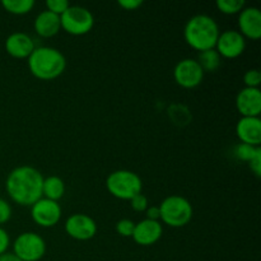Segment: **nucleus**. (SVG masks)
<instances>
[{
	"instance_id": "26",
	"label": "nucleus",
	"mask_w": 261,
	"mask_h": 261,
	"mask_svg": "<svg viewBox=\"0 0 261 261\" xmlns=\"http://www.w3.org/2000/svg\"><path fill=\"white\" fill-rule=\"evenodd\" d=\"M130 205H132V208L134 209L135 212H145L147 211V208L149 206V204H148V199L147 196L143 195L142 193L138 194V195H135L134 198L130 200Z\"/></svg>"
},
{
	"instance_id": "31",
	"label": "nucleus",
	"mask_w": 261,
	"mask_h": 261,
	"mask_svg": "<svg viewBox=\"0 0 261 261\" xmlns=\"http://www.w3.org/2000/svg\"><path fill=\"white\" fill-rule=\"evenodd\" d=\"M145 214H147V219H150V221H158L161 217L160 206H148L147 211H145Z\"/></svg>"
},
{
	"instance_id": "8",
	"label": "nucleus",
	"mask_w": 261,
	"mask_h": 261,
	"mask_svg": "<svg viewBox=\"0 0 261 261\" xmlns=\"http://www.w3.org/2000/svg\"><path fill=\"white\" fill-rule=\"evenodd\" d=\"M204 71L195 59H182L173 69V78L185 89L196 88L204 79Z\"/></svg>"
},
{
	"instance_id": "28",
	"label": "nucleus",
	"mask_w": 261,
	"mask_h": 261,
	"mask_svg": "<svg viewBox=\"0 0 261 261\" xmlns=\"http://www.w3.org/2000/svg\"><path fill=\"white\" fill-rule=\"evenodd\" d=\"M9 245H10L9 234H8V232L5 231L3 227H0V255L7 252Z\"/></svg>"
},
{
	"instance_id": "9",
	"label": "nucleus",
	"mask_w": 261,
	"mask_h": 261,
	"mask_svg": "<svg viewBox=\"0 0 261 261\" xmlns=\"http://www.w3.org/2000/svg\"><path fill=\"white\" fill-rule=\"evenodd\" d=\"M61 206L58 201L41 198L31 206V217L33 222L43 228L56 226L61 219Z\"/></svg>"
},
{
	"instance_id": "1",
	"label": "nucleus",
	"mask_w": 261,
	"mask_h": 261,
	"mask_svg": "<svg viewBox=\"0 0 261 261\" xmlns=\"http://www.w3.org/2000/svg\"><path fill=\"white\" fill-rule=\"evenodd\" d=\"M43 176L37 168L19 166L10 171L5 181V189L14 203L22 206H32L42 198Z\"/></svg>"
},
{
	"instance_id": "19",
	"label": "nucleus",
	"mask_w": 261,
	"mask_h": 261,
	"mask_svg": "<svg viewBox=\"0 0 261 261\" xmlns=\"http://www.w3.org/2000/svg\"><path fill=\"white\" fill-rule=\"evenodd\" d=\"M199 65L201 66L204 73H213L216 71L217 69L221 66L222 63V58L218 53L216 51V48H212V50H205L201 51L198 56Z\"/></svg>"
},
{
	"instance_id": "15",
	"label": "nucleus",
	"mask_w": 261,
	"mask_h": 261,
	"mask_svg": "<svg viewBox=\"0 0 261 261\" xmlns=\"http://www.w3.org/2000/svg\"><path fill=\"white\" fill-rule=\"evenodd\" d=\"M35 48L32 37L24 32H14L5 40V50L12 58L28 59Z\"/></svg>"
},
{
	"instance_id": "27",
	"label": "nucleus",
	"mask_w": 261,
	"mask_h": 261,
	"mask_svg": "<svg viewBox=\"0 0 261 261\" xmlns=\"http://www.w3.org/2000/svg\"><path fill=\"white\" fill-rule=\"evenodd\" d=\"M12 213L13 212L10 204L7 200L0 198V227H2V224L9 222V219L12 218Z\"/></svg>"
},
{
	"instance_id": "23",
	"label": "nucleus",
	"mask_w": 261,
	"mask_h": 261,
	"mask_svg": "<svg viewBox=\"0 0 261 261\" xmlns=\"http://www.w3.org/2000/svg\"><path fill=\"white\" fill-rule=\"evenodd\" d=\"M244 83L247 88H259L261 83V74L257 69H250L245 73Z\"/></svg>"
},
{
	"instance_id": "12",
	"label": "nucleus",
	"mask_w": 261,
	"mask_h": 261,
	"mask_svg": "<svg viewBox=\"0 0 261 261\" xmlns=\"http://www.w3.org/2000/svg\"><path fill=\"white\" fill-rule=\"evenodd\" d=\"M239 32L250 40L261 37V12L256 7H245L239 14Z\"/></svg>"
},
{
	"instance_id": "17",
	"label": "nucleus",
	"mask_w": 261,
	"mask_h": 261,
	"mask_svg": "<svg viewBox=\"0 0 261 261\" xmlns=\"http://www.w3.org/2000/svg\"><path fill=\"white\" fill-rule=\"evenodd\" d=\"M33 28H35V32L41 37H54V36L58 35L61 28L60 17L48 12V10H43L36 17Z\"/></svg>"
},
{
	"instance_id": "22",
	"label": "nucleus",
	"mask_w": 261,
	"mask_h": 261,
	"mask_svg": "<svg viewBox=\"0 0 261 261\" xmlns=\"http://www.w3.org/2000/svg\"><path fill=\"white\" fill-rule=\"evenodd\" d=\"M259 152H261L260 147H252V145L240 143V144H237L236 147H234L233 154L237 160L249 163Z\"/></svg>"
},
{
	"instance_id": "11",
	"label": "nucleus",
	"mask_w": 261,
	"mask_h": 261,
	"mask_svg": "<svg viewBox=\"0 0 261 261\" xmlns=\"http://www.w3.org/2000/svg\"><path fill=\"white\" fill-rule=\"evenodd\" d=\"M214 48L221 55V58L236 59L244 54L245 48H246V40L239 31H224V32L219 33Z\"/></svg>"
},
{
	"instance_id": "5",
	"label": "nucleus",
	"mask_w": 261,
	"mask_h": 261,
	"mask_svg": "<svg viewBox=\"0 0 261 261\" xmlns=\"http://www.w3.org/2000/svg\"><path fill=\"white\" fill-rule=\"evenodd\" d=\"M109 193L120 200H132L135 195L142 193V178L129 170L114 171L106 178Z\"/></svg>"
},
{
	"instance_id": "4",
	"label": "nucleus",
	"mask_w": 261,
	"mask_h": 261,
	"mask_svg": "<svg viewBox=\"0 0 261 261\" xmlns=\"http://www.w3.org/2000/svg\"><path fill=\"white\" fill-rule=\"evenodd\" d=\"M160 213V219L163 223L173 228H180L189 224L194 211L188 199L180 195H171L161 203Z\"/></svg>"
},
{
	"instance_id": "25",
	"label": "nucleus",
	"mask_w": 261,
	"mask_h": 261,
	"mask_svg": "<svg viewBox=\"0 0 261 261\" xmlns=\"http://www.w3.org/2000/svg\"><path fill=\"white\" fill-rule=\"evenodd\" d=\"M46 7H47L48 12L54 13V14L60 17L70 7V4H69L68 0H47L46 2Z\"/></svg>"
},
{
	"instance_id": "29",
	"label": "nucleus",
	"mask_w": 261,
	"mask_h": 261,
	"mask_svg": "<svg viewBox=\"0 0 261 261\" xmlns=\"http://www.w3.org/2000/svg\"><path fill=\"white\" fill-rule=\"evenodd\" d=\"M117 4L125 10H135L142 7L143 2L142 0H120Z\"/></svg>"
},
{
	"instance_id": "20",
	"label": "nucleus",
	"mask_w": 261,
	"mask_h": 261,
	"mask_svg": "<svg viewBox=\"0 0 261 261\" xmlns=\"http://www.w3.org/2000/svg\"><path fill=\"white\" fill-rule=\"evenodd\" d=\"M3 8L14 15H23L30 13L35 7L33 0H3Z\"/></svg>"
},
{
	"instance_id": "3",
	"label": "nucleus",
	"mask_w": 261,
	"mask_h": 261,
	"mask_svg": "<svg viewBox=\"0 0 261 261\" xmlns=\"http://www.w3.org/2000/svg\"><path fill=\"white\" fill-rule=\"evenodd\" d=\"M28 68L40 81H53L65 71L66 59L58 48L36 47L28 58Z\"/></svg>"
},
{
	"instance_id": "18",
	"label": "nucleus",
	"mask_w": 261,
	"mask_h": 261,
	"mask_svg": "<svg viewBox=\"0 0 261 261\" xmlns=\"http://www.w3.org/2000/svg\"><path fill=\"white\" fill-rule=\"evenodd\" d=\"M65 194V184L58 176H48L43 178L42 198L48 200L59 201Z\"/></svg>"
},
{
	"instance_id": "30",
	"label": "nucleus",
	"mask_w": 261,
	"mask_h": 261,
	"mask_svg": "<svg viewBox=\"0 0 261 261\" xmlns=\"http://www.w3.org/2000/svg\"><path fill=\"white\" fill-rule=\"evenodd\" d=\"M249 166H250V168H251L252 172H254L257 177H260V175H261V152L257 153V154L255 155L251 161H250Z\"/></svg>"
},
{
	"instance_id": "2",
	"label": "nucleus",
	"mask_w": 261,
	"mask_h": 261,
	"mask_svg": "<svg viewBox=\"0 0 261 261\" xmlns=\"http://www.w3.org/2000/svg\"><path fill=\"white\" fill-rule=\"evenodd\" d=\"M219 27L216 20L206 14H196L186 22L184 38L196 51L212 50L219 37Z\"/></svg>"
},
{
	"instance_id": "21",
	"label": "nucleus",
	"mask_w": 261,
	"mask_h": 261,
	"mask_svg": "<svg viewBox=\"0 0 261 261\" xmlns=\"http://www.w3.org/2000/svg\"><path fill=\"white\" fill-rule=\"evenodd\" d=\"M216 5L219 12L232 15L240 14V12L246 7V3L244 0H217Z\"/></svg>"
},
{
	"instance_id": "16",
	"label": "nucleus",
	"mask_w": 261,
	"mask_h": 261,
	"mask_svg": "<svg viewBox=\"0 0 261 261\" xmlns=\"http://www.w3.org/2000/svg\"><path fill=\"white\" fill-rule=\"evenodd\" d=\"M236 134L241 143L260 147L261 120L260 117H241L236 125Z\"/></svg>"
},
{
	"instance_id": "14",
	"label": "nucleus",
	"mask_w": 261,
	"mask_h": 261,
	"mask_svg": "<svg viewBox=\"0 0 261 261\" xmlns=\"http://www.w3.org/2000/svg\"><path fill=\"white\" fill-rule=\"evenodd\" d=\"M236 107L242 117H259L261 112L260 89L247 87L241 89L236 97Z\"/></svg>"
},
{
	"instance_id": "10",
	"label": "nucleus",
	"mask_w": 261,
	"mask_h": 261,
	"mask_svg": "<svg viewBox=\"0 0 261 261\" xmlns=\"http://www.w3.org/2000/svg\"><path fill=\"white\" fill-rule=\"evenodd\" d=\"M65 231L71 239L88 241L97 233V224L93 218L83 213L71 214L65 222Z\"/></svg>"
},
{
	"instance_id": "13",
	"label": "nucleus",
	"mask_w": 261,
	"mask_h": 261,
	"mask_svg": "<svg viewBox=\"0 0 261 261\" xmlns=\"http://www.w3.org/2000/svg\"><path fill=\"white\" fill-rule=\"evenodd\" d=\"M163 233V227L160 221H150V219H143L139 223H135L134 232H133V240L135 244L140 246H152L155 242L160 241Z\"/></svg>"
},
{
	"instance_id": "7",
	"label": "nucleus",
	"mask_w": 261,
	"mask_h": 261,
	"mask_svg": "<svg viewBox=\"0 0 261 261\" xmlns=\"http://www.w3.org/2000/svg\"><path fill=\"white\" fill-rule=\"evenodd\" d=\"M13 254L22 261H40L46 254V242L35 232H23L13 242Z\"/></svg>"
},
{
	"instance_id": "32",
	"label": "nucleus",
	"mask_w": 261,
	"mask_h": 261,
	"mask_svg": "<svg viewBox=\"0 0 261 261\" xmlns=\"http://www.w3.org/2000/svg\"><path fill=\"white\" fill-rule=\"evenodd\" d=\"M0 261H22L18 256H15L13 252H4L0 255Z\"/></svg>"
},
{
	"instance_id": "24",
	"label": "nucleus",
	"mask_w": 261,
	"mask_h": 261,
	"mask_svg": "<svg viewBox=\"0 0 261 261\" xmlns=\"http://www.w3.org/2000/svg\"><path fill=\"white\" fill-rule=\"evenodd\" d=\"M135 223L132 221V219H120L116 223V232L122 237H132L133 232H134Z\"/></svg>"
},
{
	"instance_id": "6",
	"label": "nucleus",
	"mask_w": 261,
	"mask_h": 261,
	"mask_svg": "<svg viewBox=\"0 0 261 261\" xmlns=\"http://www.w3.org/2000/svg\"><path fill=\"white\" fill-rule=\"evenodd\" d=\"M60 24L65 32L73 36H83L91 32L94 25V17L87 8L70 5L60 15Z\"/></svg>"
}]
</instances>
